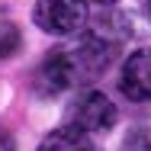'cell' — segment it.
I'll list each match as a JSON object with an SVG mask.
<instances>
[{"label":"cell","instance_id":"obj_5","mask_svg":"<svg viewBox=\"0 0 151 151\" xmlns=\"http://www.w3.org/2000/svg\"><path fill=\"white\" fill-rule=\"evenodd\" d=\"M87 145H90V135L81 132V129H74V125L68 122V125L52 129V132L42 138L39 151H81V148H87Z\"/></svg>","mask_w":151,"mask_h":151},{"label":"cell","instance_id":"obj_2","mask_svg":"<svg viewBox=\"0 0 151 151\" xmlns=\"http://www.w3.org/2000/svg\"><path fill=\"white\" fill-rule=\"evenodd\" d=\"M81 81L77 61L71 55V48H52L42 64L35 68V93L39 96H58V93L71 90Z\"/></svg>","mask_w":151,"mask_h":151},{"label":"cell","instance_id":"obj_4","mask_svg":"<svg viewBox=\"0 0 151 151\" xmlns=\"http://www.w3.org/2000/svg\"><path fill=\"white\" fill-rule=\"evenodd\" d=\"M119 90L132 103H148L151 100V48H138L122 61Z\"/></svg>","mask_w":151,"mask_h":151},{"label":"cell","instance_id":"obj_7","mask_svg":"<svg viewBox=\"0 0 151 151\" xmlns=\"http://www.w3.org/2000/svg\"><path fill=\"white\" fill-rule=\"evenodd\" d=\"M122 151H151V122H138L125 132Z\"/></svg>","mask_w":151,"mask_h":151},{"label":"cell","instance_id":"obj_3","mask_svg":"<svg viewBox=\"0 0 151 151\" xmlns=\"http://www.w3.org/2000/svg\"><path fill=\"white\" fill-rule=\"evenodd\" d=\"M68 122L87 135L96 132H109L116 125V106L109 103V96L100 90H84L68 109Z\"/></svg>","mask_w":151,"mask_h":151},{"label":"cell","instance_id":"obj_6","mask_svg":"<svg viewBox=\"0 0 151 151\" xmlns=\"http://www.w3.org/2000/svg\"><path fill=\"white\" fill-rule=\"evenodd\" d=\"M19 45H23L19 26H16L13 19H0V61L13 58V55L19 52Z\"/></svg>","mask_w":151,"mask_h":151},{"label":"cell","instance_id":"obj_10","mask_svg":"<svg viewBox=\"0 0 151 151\" xmlns=\"http://www.w3.org/2000/svg\"><path fill=\"white\" fill-rule=\"evenodd\" d=\"M145 10H148V19H151V0H145Z\"/></svg>","mask_w":151,"mask_h":151},{"label":"cell","instance_id":"obj_11","mask_svg":"<svg viewBox=\"0 0 151 151\" xmlns=\"http://www.w3.org/2000/svg\"><path fill=\"white\" fill-rule=\"evenodd\" d=\"M81 151H93V145H87V148H81Z\"/></svg>","mask_w":151,"mask_h":151},{"label":"cell","instance_id":"obj_9","mask_svg":"<svg viewBox=\"0 0 151 151\" xmlns=\"http://www.w3.org/2000/svg\"><path fill=\"white\" fill-rule=\"evenodd\" d=\"M90 3H96V6H113L116 0H90Z\"/></svg>","mask_w":151,"mask_h":151},{"label":"cell","instance_id":"obj_8","mask_svg":"<svg viewBox=\"0 0 151 151\" xmlns=\"http://www.w3.org/2000/svg\"><path fill=\"white\" fill-rule=\"evenodd\" d=\"M0 151H16V142L6 129H0Z\"/></svg>","mask_w":151,"mask_h":151},{"label":"cell","instance_id":"obj_1","mask_svg":"<svg viewBox=\"0 0 151 151\" xmlns=\"http://www.w3.org/2000/svg\"><path fill=\"white\" fill-rule=\"evenodd\" d=\"M32 19L48 35H77L87 26V0H35Z\"/></svg>","mask_w":151,"mask_h":151}]
</instances>
